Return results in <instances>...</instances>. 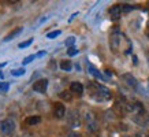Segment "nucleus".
<instances>
[{"mask_svg":"<svg viewBox=\"0 0 149 137\" xmlns=\"http://www.w3.org/2000/svg\"><path fill=\"white\" fill-rule=\"evenodd\" d=\"M33 43V40H27V41H23V43H21V44H19V48H21V50H23V48H26V47H29L30 45V44H32Z\"/></svg>","mask_w":149,"mask_h":137,"instance_id":"17","label":"nucleus"},{"mask_svg":"<svg viewBox=\"0 0 149 137\" xmlns=\"http://www.w3.org/2000/svg\"><path fill=\"white\" fill-rule=\"evenodd\" d=\"M74 43H75V37H68L67 40L64 41V44H66L67 47H70V48H71V45L74 44Z\"/></svg>","mask_w":149,"mask_h":137,"instance_id":"16","label":"nucleus"},{"mask_svg":"<svg viewBox=\"0 0 149 137\" xmlns=\"http://www.w3.org/2000/svg\"><path fill=\"white\" fill-rule=\"evenodd\" d=\"M137 137H149V134H148V133L140 132V133H137Z\"/></svg>","mask_w":149,"mask_h":137,"instance_id":"21","label":"nucleus"},{"mask_svg":"<svg viewBox=\"0 0 149 137\" xmlns=\"http://www.w3.org/2000/svg\"><path fill=\"white\" fill-rule=\"evenodd\" d=\"M78 54V51L74 48V47H71V48H68L67 50V55L68 56H74V55H77Z\"/></svg>","mask_w":149,"mask_h":137,"instance_id":"18","label":"nucleus"},{"mask_svg":"<svg viewBox=\"0 0 149 137\" xmlns=\"http://www.w3.org/2000/svg\"><path fill=\"white\" fill-rule=\"evenodd\" d=\"M26 125H29V126H34V125H38V123L41 122V118L40 117H37V115H34V117H29V118H26Z\"/></svg>","mask_w":149,"mask_h":137,"instance_id":"8","label":"nucleus"},{"mask_svg":"<svg viewBox=\"0 0 149 137\" xmlns=\"http://www.w3.org/2000/svg\"><path fill=\"white\" fill-rule=\"evenodd\" d=\"M36 59V56L34 55H29V56H26L25 59H23V62H22V64H27V63H30L32 60H34Z\"/></svg>","mask_w":149,"mask_h":137,"instance_id":"15","label":"nucleus"},{"mask_svg":"<svg viewBox=\"0 0 149 137\" xmlns=\"http://www.w3.org/2000/svg\"><path fill=\"white\" fill-rule=\"evenodd\" d=\"M60 30H54V32H51V33H48L47 34V37L48 38H55V37H58V36H60Z\"/></svg>","mask_w":149,"mask_h":137,"instance_id":"14","label":"nucleus"},{"mask_svg":"<svg viewBox=\"0 0 149 137\" xmlns=\"http://www.w3.org/2000/svg\"><path fill=\"white\" fill-rule=\"evenodd\" d=\"M14 130H15V122L11 118L1 121V123H0V132L3 134H11Z\"/></svg>","mask_w":149,"mask_h":137,"instance_id":"1","label":"nucleus"},{"mask_svg":"<svg viewBox=\"0 0 149 137\" xmlns=\"http://www.w3.org/2000/svg\"><path fill=\"white\" fill-rule=\"evenodd\" d=\"M6 64H7V63H6V62H3V63H0V68H3V67H4V66H6Z\"/></svg>","mask_w":149,"mask_h":137,"instance_id":"24","label":"nucleus"},{"mask_svg":"<svg viewBox=\"0 0 149 137\" xmlns=\"http://www.w3.org/2000/svg\"><path fill=\"white\" fill-rule=\"evenodd\" d=\"M64 114H66V107L62 103H58L55 106V117L56 118H63Z\"/></svg>","mask_w":149,"mask_h":137,"instance_id":"6","label":"nucleus"},{"mask_svg":"<svg viewBox=\"0 0 149 137\" xmlns=\"http://www.w3.org/2000/svg\"><path fill=\"white\" fill-rule=\"evenodd\" d=\"M44 55H45V52H44V51H41V52L37 54V56H44Z\"/></svg>","mask_w":149,"mask_h":137,"instance_id":"23","label":"nucleus"},{"mask_svg":"<svg viewBox=\"0 0 149 137\" xmlns=\"http://www.w3.org/2000/svg\"><path fill=\"white\" fill-rule=\"evenodd\" d=\"M0 91H3V92L8 91V84H0Z\"/></svg>","mask_w":149,"mask_h":137,"instance_id":"20","label":"nucleus"},{"mask_svg":"<svg viewBox=\"0 0 149 137\" xmlns=\"http://www.w3.org/2000/svg\"><path fill=\"white\" fill-rule=\"evenodd\" d=\"M123 80L126 81L127 85H130L131 88H137L138 87V82H137V80L131 74H123Z\"/></svg>","mask_w":149,"mask_h":137,"instance_id":"7","label":"nucleus"},{"mask_svg":"<svg viewBox=\"0 0 149 137\" xmlns=\"http://www.w3.org/2000/svg\"><path fill=\"white\" fill-rule=\"evenodd\" d=\"M68 123H70V126H72V128H77V126H79V115L77 114V111H72L71 114H70Z\"/></svg>","mask_w":149,"mask_h":137,"instance_id":"4","label":"nucleus"},{"mask_svg":"<svg viewBox=\"0 0 149 137\" xmlns=\"http://www.w3.org/2000/svg\"><path fill=\"white\" fill-rule=\"evenodd\" d=\"M68 137H81V136H79V134H78V133L72 132V133H70V134H68Z\"/></svg>","mask_w":149,"mask_h":137,"instance_id":"22","label":"nucleus"},{"mask_svg":"<svg viewBox=\"0 0 149 137\" xmlns=\"http://www.w3.org/2000/svg\"><path fill=\"white\" fill-rule=\"evenodd\" d=\"M109 15H111V18H112L113 21L119 19L120 15H122V7H120V6H113L112 8L109 10Z\"/></svg>","mask_w":149,"mask_h":137,"instance_id":"3","label":"nucleus"},{"mask_svg":"<svg viewBox=\"0 0 149 137\" xmlns=\"http://www.w3.org/2000/svg\"><path fill=\"white\" fill-rule=\"evenodd\" d=\"M47 88H48V80L47 78H41V80L33 84V91L38 92V93H45Z\"/></svg>","mask_w":149,"mask_h":137,"instance_id":"2","label":"nucleus"},{"mask_svg":"<svg viewBox=\"0 0 149 137\" xmlns=\"http://www.w3.org/2000/svg\"><path fill=\"white\" fill-rule=\"evenodd\" d=\"M89 73H91V74H93L95 77H97V78H101V80H103V75H101V74H100L99 71H97V70H96V68L93 67V66H89Z\"/></svg>","mask_w":149,"mask_h":137,"instance_id":"13","label":"nucleus"},{"mask_svg":"<svg viewBox=\"0 0 149 137\" xmlns=\"http://www.w3.org/2000/svg\"><path fill=\"white\" fill-rule=\"evenodd\" d=\"M133 8H134V7H131V6H123V7H122V13H129V11H131Z\"/></svg>","mask_w":149,"mask_h":137,"instance_id":"19","label":"nucleus"},{"mask_svg":"<svg viewBox=\"0 0 149 137\" xmlns=\"http://www.w3.org/2000/svg\"><path fill=\"white\" fill-rule=\"evenodd\" d=\"M25 74V68H15V70H11V75L14 77H19V75H23Z\"/></svg>","mask_w":149,"mask_h":137,"instance_id":"12","label":"nucleus"},{"mask_svg":"<svg viewBox=\"0 0 149 137\" xmlns=\"http://www.w3.org/2000/svg\"><path fill=\"white\" fill-rule=\"evenodd\" d=\"M22 30H23L22 27H18V29H15V30H13V32L10 33L8 36L4 37V41H10V40H13V38H14L15 36H17V34H19V33H22Z\"/></svg>","mask_w":149,"mask_h":137,"instance_id":"9","label":"nucleus"},{"mask_svg":"<svg viewBox=\"0 0 149 137\" xmlns=\"http://www.w3.org/2000/svg\"><path fill=\"white\" fill-rule=\"evenodd\" d=\"M60 68L64 70V71H70V70L72 68L71 62H70V60H63V62L60 63Z\"/></svg>","mask_w":149,"mask_h":137,"instance_id":"10","label":"nucleus"},{"mask_svg":"<svg viewBox=\"0 0 149 137\" xmlns=\"http://www.w3.org/2000/svg\"><path fill=\"white\" fill-rule=\"evenodd\" d=\"M60 97H62L63 100H66V101H70V100H71V99H72L71 93H70V92H67V91L60 92Z\"/></svg>","mask_w":149,"mask_h":137,"instance_id":"11","label":"nucleus"},{"mask_svg":"<svg viewBox=\"0 0 149 137\" xmlns=\"http://www.w3.org/2000/svg\"><path fill=\"white\" fill-rule=\"evenodd\" d=\"M70 91L77 93L78 96H81L84 93V85H82L81 82H72L71 85H70Z\"/></svg>","mask_w":149,"mask_h":137,"instance_id":"5","label":"nucleus"}]
</instances>
